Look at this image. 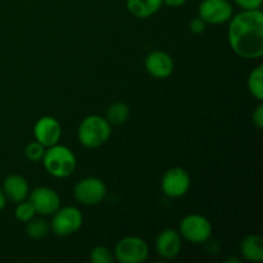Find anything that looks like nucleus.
Returning a JSON list of instances; mask_svg holds the SVG:
<instances>
[{
  "instance_id": "27",
  "label": "nucleus",
  "mask_w": 263,
  "mask_h": 263,
  "mask_svg": "<svg viewBox=\"0 0 263 263\" xmlns=\"http://www.w3.org/2000/svg\"><path fill=\"white\" fill-rule=\"evenodd\" d=\"M5 205H7V197H5V194H4V192H3V189H0V212H2V211L4 210Z\"/></svg>"
},
{
  "instance_id": "10",
  "label": "nucleus",
  "mask_w": 263,
  "mask_h": 263,
  "mask_svg": "<svg viewBox=\"0 0 263 263\" xmlns=\"http://www.w3.org/2000/svg\"><path fill=\"white\" fill-rule=\"evenodd\" d=\"M28 195H30V202L32 203L36 213L39 215L51 216L61 208V198L50 187H36Z\"/></svg>"
},
{
  "instance_id": "7",
  "label": "nucleus",
  "mask_w": 263,
  "mask_h": 263,
  "mask_svg": "<svg viewBox=\"0 0 263 263\" xmlns=\"http://www.w3.org/2000/svg\"><path fill=\"white\" fill-rule=\"evenodd\" d=\"M77 202L85 205H97L107 197V186L98 177H86L76 184L73 189Z\"/></svg>"
},
{
  "instance_id": "21",
  "label": "nucleus",
  "mask_w": 263,
  "mask_h": 263,
  "mask_svg": "<svg viewBox=\"0 0 263 263\" xmlns=\"http://www.w3.org/2000/svg\"><path fill=\"white\" fill-rule=\"evenodd\" d=\"M90 261L92 263H112L115 261V254L107 247L98 246L90 253Z\"/></svg>"
},
{
  "instance_id": "6",
  "label": "nucleus",
  "mask_w": 263,
  "mask_h": 263,
  "mask_svg": "<svg viewBox=\"0 0 263 263\" xmlns=\"http://www.w3.org/2000/svg\"><path fill=\"white\" fill-rule=\"evenodd\" d=\"M84 222V217L79 208L73 205L59 208L53 215L50 230L57 236H69L80 230Z\"/></svg>"
},
{
  "instance_id": "20",
  "label": "nucleus",
  "mask_w": 263,
  "mask_h": 263,
  "mask_svg": "<svg viewBox=\"0 0 263 263\" xmlns=\"http://www.w3.org/2000/svg\"><path fill=\"white\" fill-rule=\"evenodd\" d=\"M35 215H36V211L30 200H28V202L23 200V202L17 203V208H15L14 211V216L18 221L26 223L30 220H32V218L35 217Z\"/></svg>"
},
{
  "instance_id": "13",
  "label": "nucleus",
  "mask_w": 263,
  "mask_h": 263,
  "mask_svg": "<svg viewBox=\"0 0 263 263\" xmlns=\"http://www.w3.org/2000/svg\"><path fill=\"white\" fill-rule=\"evenodd\" d=\"M181 247V235L174 229H166L157 236L156 251L162 258L172 259L177 257Z\"/></svg>"
},
{
  "instance_id": "2",
  "label": "nucleus",
  "mask_w": 263,
  "mask_h": 263,
  "mask_svg": "<svg viewBox=\"0 0 263 263\" xmlns=\"http://www.w3.org/2000/svg\"><path fill=\"white\" fill-rule=\"evenodd\" d=\"M41 161H43L48 174L54 177H58V179L71 176L77 166L76 156L73 154V152L67 146L59 145V144L49 146Z\"/></svg>"
},
{
  "instance_id": "15",
  "label": "nucleus",
  "mask_w": 263,
  "mask_h": 263,
  "mask_svg": "<svg viewBox=\"0 0 263 263\" xmlns=\"http://www.w3.org/2000/svg\"><path fill=\"white\" fill-rule=\"evenodd\" d=\"M163 5V0H126V8L134 17L146 20L156 14Z\"/></svg>"
},
{
  "instance_id": "3",
  "label": "nucleus",
  "mask_w": 263,
  "mask_h": 263,
  "mask_svg": "<svg viewBox=\"0 0 263 263\" xmlns=\"http://www.w3.org/2000/svg\"><path fill=\"white\" fill-rule=\"evenodd\" d=\"M110 123L102 116L91 115L82 120L79 127V140L85 148L95 149L109 140Z\"/></svg>"
},
{
  "instance_id": "14",
  "label": "nucleus",
  "mask_w": 263,
  "mask_h": 263,
  "mask_svg": "<svg viewBox=\"0 0 263 263\" xmlns=\"http://www.w3.org/2000/svg\"><path fill=\"white\" fill-rule=\"evenodd\" d=\"M3 192H4L7 199L13 203H21L27 199L30 194L28 184L26 179L21 175H10L4 180L3 184Z\"/></svg>"
},
{
  "instance_id": "17",
  "label": "nucleus",
  "mask_w": 263,
  "mask_h": 263,
  "mask_svg": "<svg viewBox=\"0 0 263 263\" xmlns=\"http://www.w3.org/2000/svg\"><path fill=\"white\" fill-rule=\"evenodd\" d=\"M128 117H130V108L123 102L113 103L105 112V120L110 125H122L128 120Z\"/></svg>"
},
{
  "instance_id": "8",
  "label": "nucleus",
  "mask_w": 263,
  "mask_h": 263,
  "mask_svg": "<svg viewBox=\"0 0 263 263\" xmlns=\"http://www.w3.org/2000/svg\"><path fill=\"white\" fill-rule=\"evenodd\" d=\"M234 14V8L229 0H202L198 7V17L207 25H221L229 22Z\"/></svg>"
},
{
  "instance_id": "23",
  "label": "nucleus",
  "mask_w": 263,
  "mask_h": 263,
  "mask_svg": "<svg viewBox=\"0 0 263 263\" xmlns=\"http://www.w3.org/2000/svg\"><path fill=\"white\" fill-rule=\"evenodd\" d=\"M234 3L241 10H254L261 8L263 0H234Z\"/></svg>"
},
{
  "instance_id": "18",
  "label": "nucleus",
  "mask_w": 263,
  "mask_h": 263,
  "mask_svg": "<svg viewBox=\"0 0 263 263\" xmlns=\"http://www.w3.org/2000/svg\"><path fill=\"white\" fill-rule=\"evenodd\" d=\"M248 90L257 100L262 102L263 100V66L259 64L258 67L253 69V71L249 73L248 81Z\"/></svg>"
},
{
  "instance_id": "5",
  "label": "nucleus",
  "mask_w": 263,
  "mask_h": 263,
  "mask_svg": "<svg viewBox=\"0 0 263 263\" xmlns=\"http://www.w3.org/2000/svg\"><path fill=\"white\" fill-rule=\"evenodd\" d=\"M113 254L121 263H143L149 256V247L139 236H127L118 241Z\"/></svg>"
},
{
  "instance_id": "16",
  "label": "nucleus",
  "mask_w": 263,
  "mask_h": 263,
  "mask_svg": "<svg viewBox=\"0 0 263 263\" xmlns=\"http://www.w3.org/2000/svg\"><path fill=\"white\" fill-rule=\"evenodd\" d=\"M240 252L249 262L263 261V239L258 235H249L241 241Z\"/></svg>"
},
{
  "instance_id": "24",
  "label": "nucleus",
  "mask_w": 263,
  "mask_h": 263,
  "mask_svg": "<svg viewBox=\"0 0 263 263\" xmlns=\"http://www.w3.org/2000/svg\"><path fill=\"white\" fill-rule=\"evenodd\" d=\"M205 26H207V23H205L202 18L197 17V18H194V20L190 21L189 28L193 33H195V35H199V33L204 32Z\"/></svg>"
},
{
  "instance_id": "9",
  "label": "nucleus",
  "mask_w": 263,
  "mask_h": 263,
  "mask_svg": "<svg viewBox=\"0 0 263 263\" xmlns=\"http://www.w3.org/2000/svg\"><path fill=\"white\" fill-rule=\"evenodd\" d=\"M190 176L181 167H172L162 179V190L170 198H181L189 192Z\"/></svg>"
},
{
  "instance_id": "12",
  "label": "nucleus",
  "mask_w": 263,
  "mask_h": 263,
  "mask_svg": "<svg viewBox=\"0 0 263 263\" xmlns=\"http://www.w3.org/2000/svg\"><path fill=\"white\" fill-rule=\"evenodd\" d=\"M174 59L168 53L162 50H154L145 58V69L154 79H167L174 72Z\"/></svg>"
},
{
  "instance_id": "4",
  "label": "nucleus",
  "mask_w": 263,
  "mask_h": 263,
  "mask_svg": "<svg viewBox=\"0 0 263 263\" xmlns=\"http://www.w3.org/2000/svg\"><path fill=\"white\" fill-rule=\"evenodd\" d=\"M180 235L193 244L207 243L212 235V225L204 216L192 213L180 222Z\"/></svg>"
},
{
  "instance_id": "11",
  "label": "nucleus",
  "mask_w": 263,
  "mask_h": 263,
  "mask_svg": "<svg viewBox=\"0 0 263 263\" xmlns=\"http://www.w3.org/2000/svg\"><path fill=\"white\" fill-rule=\"evenodd\" d=\"M33 136L45 148L55 145L62 136L61 123L50 116L41 117L33 126Z\"/></svg>"
},
{
  "instance_id": "22",
  "label": "nucleus",
  "mask_w": 263,
  "mask_h": 263,
  "mask_svg": "<svg viewBox=\"0 0 263 263\" xmlns=\"http://www.w3.org/2000/svg\"><path fill=\"white\" fill-rule=\"evenodd\" d=\"M45 146L40 144L39 141H32L28 144L25 149V154L31 162H39L43 159L44 154H45Z\"/></svg>"
},
{
  "instance_id": "19",
  "label": "nucleus",
  "mask_w": 263,
  "mask_h": 263,
  "mask_svg": "<svg viewBox=\"0 0 263 263\" xmlns=\"http://www.w3.org/2000/svg\"><path fill=\"white\" fill-rule=\"evenodd\" d=\"M26 234L32 239H43L50 231V223L46 222L43 218H35L26 222Z\"/></svg>"
},
{
  "instance_id": "25",
  "label": "nucleus",
  "mask_w": 263,
  "mask_h": 263,
  "mask_svg": "<svg viewBox=\"0 0 263 263\" xmlns=\"http://www.w3.org/2000/svg\"><path fill=\"white\" fill-rule=\"evenodd\" d=\"M252 121H253L254 125L261 130L263 127V105L259 104L258 107L256 108V110L253 112V116H252Z\"/></svg>"
},
{
  "instance_id": "1",
  "label": "nucleus",
  "mask_w": 263,
  "mask_h": 263,
  "mask_svg": "<svg viewBox=\"0 0 263 263\" xmlns=\"http://www.w3.org/2000/svg\"><path fill=\"white\" fill-rule=\"evenodd\" d=\"M228 40L236 55L259 59L263 55V13L261 9L241 10L229 21Z\"/></svg>"
},
{
  "instance_id": "26",
  "label": "nucleus",
  "mask_w": 263,
  "mask_h": 263,
  "mask_svg": "<svg viewBox=\"0 0 263 263\" xmlns=\"http://www.w3.org/2000/svg\"><path fill=\"white\" fill-rule=\"evenodd\" d=\"M187 0H163V4H166L167 7L171 8H179L186 3Z\"/></svg>"
}]
</instances>
